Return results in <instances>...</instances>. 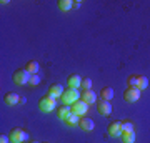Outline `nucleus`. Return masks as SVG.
<instances>
[{"instance_id": "19", "label": "nucleus", "mask_w": 150, "mask_h": 143, "mask_svg": "<svg viewBox=\"0 0 150 143\" xmlns=\"http://www.w3.org/2000/svg\"><path fill=\"white\" fill-rule=\"evenodd\" d=\"M72 7H74V2L72 0H59V8L62 12H69Z\"/></svg>"}, {"instance_id": "1", "label": "nucleus", "mask_w": 150, "mask_h": 143, "mask_svg": "<svg viewBox=\"0 0 150 143\" xmlns=\"http://www.w3.org/2000/svg\"><path fill=\"white\" fill-rule=\"evenodd\" d=\"M80 92L77 88H69V90H64V95H62V100H64L65 105H74L75 101L80 100Z\"/></svg>"}, {"instance_id": "26", "label": "nucleus", "mask_w": 150, "mask_h": 143, "mask_svg": "<svg viewBox=\"0 0 150 143\" xmlns=\"http://www.w3.org/2000/svg\"><path fill=\"white\" fill-rule=\"evenodd\" d=\"M30 143H38V142H30Z\"/></svg>"}, {"instance_id": "6", "label": "nucleus", "mask_w": 150, "mask_h": 143, "mask_svg": "<svg viewBox=\"0 0 150 143\" xmlns=\"http://www.w3.org/2000/svg\"><path fill=\"white\" fill-rule=\"evenodd\" d=\"M97 110L103 117H110V113H112V103L100 98V100H97Z\"/></svg>"}, {"instance_id": "16", "label": "nucleus", "mask_w": 150, "mask_h": 143, "mask_svg": "<svg viewBox=\"0 0 150 143\" xmlns=\"http://www.w3.org/2000/svg\"><path fill=\"white\" fill-rule=\"evenodd\" d=\"M120 140H122V143H134L135 142V132H122Z\"/></svg>"}, {"instance_id": "13", "label": "nucleus", "mask_w": 150, "mask_h": 143, "mask_svg": "<svg viewBox=\"0 0 150 143\" xmlns=\"http://www.w3.org/2000/svg\"><path fill=\"white\" fill-rule=\"evenodd\" d=\"M82 100L85 101V103H97V95L93 93L92 90H83V93H82Z\"/></svg>"}, {"instance_id": "7", "label": "nucleus", "mask_w": 150, "mask_h": 143, "mask_svg": "<svg viewBox=\"0 0 150 143\" xmlns=\"http://www.w3.org/2000/svg\"><path fill=\"white\" fill-rule=\"evenodd\" d=\"M123 98L129 101V103H134L140 98V90L139 88H135V87H129L127 90L123 92Z\"/></svg>"}, {"instance_id": "22", "label": "nucleus", "mask_w": 150, "mask_h": 143, "mask_svg": "<svg viewBox=\"0 0 150 143\" xmlns=\"http://www.w3.org/2000/svg\"><path fill=\"white\" fill-rule=\"evenodd\" d=\"M80 88H83V90H90V88H92V80L90 78H82Z\"/></svg>"}, {"instance_id": "20", "label": "nucleus", "mask_w": 150, "mask_h": 143, "mask_svg": "<svg viewBox=\"0 0 150 143\" xmlns=\"http://www.w3.org/2000/svg\"><path fill=\"white\" fill-rule=\"evenodd\" d=\"M127 83H129V87H135V88H139L140 75H130L129 78H127Z\"/></svg>"}, {"instance_id": "24", "label": "nucleus", "mask_w": 150, "mask_h": 143, "mask_svg": "<svg viewBox=\"0 0 150 143\" xmlns=\"http://www.w3.org/2000/svg\"><path fill=\"white\" fill-rule=\"evenodd\" d=\"M28 83L32 85V87L38 85V83H40V77H38L37 73H35V75H30V80H28Z\"/></svg>"}, {"instance_id": "11", "label": "nucleus", "mask_w": 150, "mask_h": 143, "mask_svg": "<svg viewBox=\"0 0 150 143\" xmlns=\"http://www.w3.org/2000/svg\"><path fill=\"white\" fill-rule=\"evenodd\" d=\"M67 85H69V88H80V85H82V77L80 75H70L69 78H67Z\"/></svg>"}, {"instance_id": "3", "label": "nucleus", "mask_w": 150, "mask_h": 143, "mask_svg": "<svg viewBox=\"0 0 150 143\" xmlns=\"http://www.w3.org/2000/svg\"><path fill=\"white\" fill-rule=\"evenodd\" d=\"M8 138H10V143H25L28 142V135L22 128H12L10 133H8Z\"/></svg>"}, {"instance_id": "23", "label": "nucleus", "mask_w": 150, "mask_h": 143, "mask_svg": "<svg viewBox=\"0 0 150 143\" xmlns=\"http://www.w3.org/2000/svg\"><path fill=\"white\" fill-rule=\"evenodd\" d=\"M147 87H149V80H147V77L140 75V85H139V90H145Z\"/></svg>"}, {"instance_id": "4", "label": "nucleus", "mask_w": 150, "mask_h": 143, "mask_svg": "<svg viewBox=\"0 0 150 143\" xmlns=\"http://www.w3.org/2000/svg\"><path fill=\"white\" fill-rule=\"evenodd\" d=\"M30 80V73L25 68H18L13 72V83L17 85H27Z\"/></svg>"}, {"instance_id": "2", "label": "nucleus", "mask_w": 150, "mask_h": 143, "mask_svg": "<svg viewBox=\"0 0 150 143\" xmlns=\"http://www.w3.org/2000/svg\"><path fill=\"white\" fill-rule=\"evenodd\" d=\"M55 106H57V100L52 98L50 95H45V97H42V98L38 100V108H40L42 111H45V113L55 110Z\"/></svg>"}, {"instance_id": "9", "label": "nucleus", "mask_w": 150, "mask_h": 143, "mask_svg": "<svg viewBox=\"0 0 150 143\" xmlns=\"http://www.w3.org/2000/svg\"><path fill=\"white\" fill-rule=\"evenodd\" d=\"M48 95L57 100L59 97L64 95V87H62L60 83H52V85H50V88H48Z\"/></svg>"}, {"instance_id": "15", "label": "nucleus", "mask_w": 150, "mask_h": 143, "mask_svg": "<svg viewBox=\"0 0 150 143\" xmlns=\"http://www.w3.org/2000/svg\"><path fill=\"white\" fill-rule=\"evenodd\" d=\"M38 68H40V65H38V62H35V60H28L27 63H25V70H27L30 75H35L38 72Z\"/></svg>"}, {"instance_id": "17", "label": "nucleus", "mask_w": 150, "mask_h": 143, "mask_svg": "<svg viewBox=\"0 0 150 143\" xmlns=\"http://www.w3.org/2000/svg\"><path fill=\"white\" fill-rule=\"evenodd\" d=\"M100 95H102V100L110 101L113 98V88H110V87H103L102 90H100Z\"/></svg>"}, {"instance_id": "21", "label": "nucleus", "mask_w": 150, "mask_h": 143, "mask_svg": "<svg viewBox=\"0 0 150 143\" xmlns=\"http://www.w3.org/2000/svg\"><path fill=\"white\" fill-rule=\"evenodd\" d=\"M122 130H123V132H134V123L130 122V120L122 122Z\"/></svg>"}, {"instance_id": "8", "label": "nucleus", "mask_w": 150, "mask_h": 143, "mask_svg": "<svg viewBox=\"0 0 150 143\" xmlns=\"http://www.w3.org/2000/svg\"><path fill=\"white\" fill-rule=\"evenodd\" d=\"M122 122H112L107 127V133L110 137H120L122 135Z\"/></svg>"}, {"instance_id": "10", "label": "nucleus", "mask_w": 150, "mask_h": 143, "mask_svg": "<svg viewBox=\"0 0 150 143\" xmlns=\"http://www.w3.org/2000/svg\"><path fill=\"white\" fill-rule=\"evenodd\" d=\"M77 125L83 132H92L93 130V120H90V118H87V117H80V120H79Z\"/></svg>"}, {"instance_id": "18", "label": "nucleus", "mask_w": 150, "mask_h": 143, "mask_svg": "<svg viewBox=\"0 0 150 143\" xmlns=\"http://www.w3.org/2000/svg\"><path fill=\"white\" fill-rule=\"evenodd\" d=\"M70 111H72L70 110V105H62V106L57 108V117H59L60 120H65V117L69 115Z\"/></svg>"}, {"instance_id": "25", "label": "nucleus", "mask_w": 150, "mask_h": 143, "mask_svg": "<svg viewBox=\"0 0 150 143\" xmlns=\"http://www.w3.org/2000/svg\"><path fill=\"white\" fill-rule=\"evenodd\" d=\"M10 142V138L8 137H5V135H2V137H0V143H8Z\"/></svg>"}, {"instance_id": "14", "label": "nucleus", "mask_w": 150, "mask_h": 143, "mask_svg": "<svg viewBox=\"0 0 150 143\" xmlns=\"http://www.w3.org/2000/svg\"><path fill=\"white\" fill-rule=\"evenodd\" d=\"M79 120H80V117H79V115H75L74 111H70L69 115L65 117L64 123L67 125V127H74V125H77V123H79Z\"/></svg>"}, {"instance_id": "12", "label": "nucleus", "mask_w": 150, "mask_h": 143, "mask_svg": "<svg viewBox=\"0 0 150 143\" xmlns=\"http://www.w3.org/2000/svg\"><path fill=\"white\" fill-rule=\"evenodd\" d=\"M4 101H5L7 105H17V103H20V97L17 95V93H13V92H8V93H5L4 95Z\"/></svg>"}, {"instance_id": "5", "label": "nucleus", "mask_w": 150, "mask_h": 143, "mask_svg": "<svg viewBox=\"0 0 150 143\" xmlns=\"http://www.w3.org/2000/svg\"><path fill=\"white\" fill-rule=\"evenodd\" d=\"M70 110L74 111L75 115L83 117L87 111H88V103H85L83 100H79V101H75L74 105H70Z\"/></svg>"}]
</instances>
